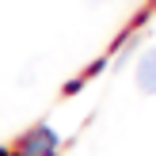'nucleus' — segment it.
Wrapping results in <instances>:
<instances>
[{
  "label": "nucleus",
  "mask_w": 156,
  "mask_h": 156,
  "mask_svg": "<svg viewBox=\"0 0 156 156\" xmlns=\"http://www.w3.org/2000/svg\"><path fill=\"white\" fill-rule=\"evenodd\" d=\"M53 149H57V133L50 126H38L23 137V156H53Z\"/></svg>",
  "instance_id": "f257e3e1"
},
{
  "label": "nucleus",
  "mask_w": 156,
  "mask_h": 156,
  "mask_svg": "<svg viewBox=\"0 0 156 156\" xmlns=\"http://www.w3.org/2000/svg\"><path fill=\"white\" fill-rule=\"evenodd\" d=\"M137 88L149 91V95H156V46L145 50L141 61H137Z\"/></svg>",
  "instance_id": "f03ea898"
}]
</instances>
